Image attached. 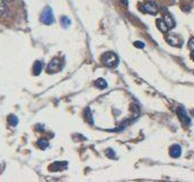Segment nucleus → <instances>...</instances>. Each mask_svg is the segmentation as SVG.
<instances>
[{"label": "nucleus", "instance_id": "f257e3e1", "mask_svg": "<svg viewBox=\"0 0 194 182\" xmlns=\"http://www.w3.org/2000/svg\"><path fill=\"white\" fill-rule=\"evenodd\" d=\"M102 62L105 64L106 66L114 67V66H116V65H118V62H119V59H118V56H116L115 54L106 53V54H104V55H103Z\"/></svg>", "mask_w": 194, "mask_h": 182}, {"label": "nucleus", "instance_id": "f03ea898", "mask_svg": "<svg viewBox=\"0 0 194 182\" xmlns=\"http://www.w3.org/2000/svg\"><path fill=\"white\" fill-rule=\"evenodd\" d=\"M40 21L43 22V24L46 25H50L54 23V15H53V11L50 7H46L43 11L41 15H40Z\"/></svg>", "mask_w": 194, "mask_h": 182}, {"label": "nucleus", "instance_id": "7ed1b4c3", "mask_svg": "<svg viewBox=\"0 0 194 182\" xmlns=\"http://www.w3.org/2000/svg\"><path fill=\"white\" fill-rule=\"evenodd\" d=\"M142 11H145V13H147V14L155 15L158 11H159V7H158V5L155 4L154 1H148V2L143 5Z\"/></svg>", "mask_w": 194, "mask_h": 182}, {"label": "nucleus", "instance_id": "20e7f679", "mask_svg": "<svg viewBox=\"0 0 194 182\" xmlns=\"http://www.w3.org/2000/svg\"><path fill=\"white\" fill-rule=\"evenodd\" d=\"M60 70H61V60H60V58L54 57L53 59L49 62L48 66H47V72H48V73H55V72H58Z\"/></svg>", "mask_w": 194, "mask_h": 182}, {"label": "nucleus", "instance_id": "39448f33", "mask_svg": "<svg viewBox=\"0 0 194 182\" xmlns=\"http://www.w3.org/2000/svg\"><path fill=\"white\" fill-rule=\"evenodd\" d=\"M167 42L173 47H178V46H182V43H183L182 39L176 37V35H168L167 37Z\"/></svg>", "mask_w": 194, "mask_h": 182}, {"label": "nucleus", "instance_id": "423d86ee", "mask_svg": "<svg viewBox=\"0 0 194 182\" xmlns=\"http://www.w3.org/2000/svg\"><path fill=\"white\" fill-rule=\"evenodd\" d=\"M169 155L174 158H178L182 155V148L179 145H173L169 149Z\"/></svg>", "mask_w": 194, "mask_h": 182}, {"label": "nucleus", "instance_id": "0eeeda50", "mask_svg": "<svg viewBox=\"0 0 194 182\" xmlns=\"http://www.w3.org/2000/svg\"><path fill=\"white\" fill-rule=\"evenodd\" d=\"M177 114H178V116L180 117V119H182V121H183L185 124H190V123H191L190 117L187 116L186 110H185L183 107H179V108H178V110H177Z\"/></svg>", "mask_w": 194, "mask_h": 182}, {"label": "nucleus", "instance_id": "6e6552de", "mask_svg": "<svg viewBox=\"0 0 194 182\" xmlns=\"http://www.w3.org/2000/svg\"><path fill=\"white\" fill-rule=\"evenodd\" d=\"M163 21L166 22V24L168 25V28H173L174 26H175V21H174V18L171 17V15H170L169 13H165Z\"/></svg>", "mask_w": 194, "mask_h": 182}, {"label": "nucleus", "instance_id": "1a4fd4ad", "mask_svg": "<svg viewBox=\"0 0 194 182\" xmlns=\"http://www.w3.org/2000/svg\"><path fill=\"white\" fill-rule=\"evenodd\" d=\"M156 26H158V28H159L161 32H163V33L168 32V30H169L168 25L166 24V22L163 21V20H161V18L156 20Z\"/></svg>", "mask_w": 194, "mask_h": 182}, {"label": "nucleus", "instance_id": "9d476101", "mask_svg": "<svg viewBox=\"0 0 194 182\" xmlns=\"http://www.w3.org/2000/svg\"><path fill=\"white\" fill-rule=\"evenodd\" d=\"M43 71V63L41 62H35L34 65H33V74L34 75H39Z\"/></svg>", "mask_w": 194, "mask_h": 182}, {"label": "nucleus", "instance_id": "9b49d317", "mask_svg": "<svg viewBox=\"0 0 194 182\" xmlns=\"http://www.w3.org/2000/svg\"><path fill=\"white\" fill-rule=\"evenodd\" d=\"M95 85L98 89H105L106 87H107V83H106V81L104 80V79H97V80L95 81Z\"/></svg>", "mask_w": 194, "mask_h": 182}, {"label": "nucleus", "instance_id": "f8f14e48", "mask_svg": "<svg viewBox=\"0 0 194 182\" xmlns=\"http://www.w3.org/2000/svg\"><path fill=\"white\" fill-rule=\"evenodd\" d=\"M61 25H62L64 28H67L71 25L70 18L66 17V16H62V17H61Z\"/></svg>", "mask_w": 194, "mask_h": 182}, {"label": "nucleus", "instance_id": "ddd939ff", "mask_svg": "<svg viewBox=\"0 0 194 182\" xmlns=\"http://www.w3.org/2000/svg\"><path fill=\"white\" fill-rule=\"evenodd\" d=\"M37 145H38V147L39 148H41V149H46L47 147H48V141L46 140V139H39L38 142H37Z\"/></svg>", "mask_w": 194, "mask_h": 182}, {"label": "nucleus", "instance_id": "4468645a", "mask_svg": "<svg viewBox=\"0 0 194 182\" xmlns=\"http://www.w3.org/2000/svg\"><path fill=\"white\" fill-rule=\"evenodd\" d=\"M8 123H9L11 126H16L17 125V123H18L17 117H16L15 115H9L8 116Z\"/></svg>", "mask_w": 194, "mask_h": 182}, {"label": "nucleus", "instance_id": "2eb2a0df", "mask_svg": "<svg viewBox=\"0 0 194 182\" xmlns=\"http://www.w3.org/2000/svg\"><path fill=\"white\" fill-rule=\"evenodd\" d=\"M6 13V4H5L4 0H0V16Z\"/></svg>", "mask_w": 194, "mask_h": 182}, {"label": "nucleus", "instance_id": "dca6fc26", "mask_svg": "<svg viewBox=\"0 0 194 182\" xmlns=\"http://www.w3.org/2000/svg\"><path fill=\"white\" fill-rule=\"evenodd\" d=\"M86 117H87V121H89V124H92V116L90 109H86Z\"/></svg>", "mask_w": 194, "mask_h": 182}, {"label": "nucleus", "instance_id": "f3484780", "mask_svg": "<svg viewBox=\"0 0 194 182\" xmlns=\"http://www.w3.org/2000/svg\"><path fill=\"white\" fill-rule=\"evenodd\" d=\"M105 155L109 156L110 158H115V153L112 150V149H106L105 150Z\"/></svg>", "mask_w": 194, "mask_h": 182}, {"label": "nucleus", "instance_id": "a211bd4d", "mask_svg": "<svg viewBox=\"0 0 194 182\" xmlns=\"http://www.w3.org/2000/svg\"><path fill=\"white\" fill-rule=\"evenodd\" d=\"M134 46L135 47H137V48H139V49H143V48L145 47V43L144 42H142V41H135Z\"/></svg>", "mask_w": 194, "mask_h": 182}, {"label": "nucleus", "instance_id": "6ab92c4d", "mask_svg": "<svg viewBox=\"0 0 194 182\" xmlns=\"http://www.w3.org/2000/svg\"><path fill=\"white\" fill-rule=\"evenodd\" d=\"M188 47H190L191 50H193L194 51V38H192L190 41H188Z\"/></svg>", "mask_w": 194, "mask_h": 182}, {"label": "nucleus", "instance_id": "aec40b11", "mask_svg": "<svg viewBox=\"0 0 194 182\" xmlns=\"http://www.w3.org/2000/svg\"><path fill=\"white\" fill-rule=\"evenodd\" d=\"M122 2H124V5H126V6H127L128 5V2H127V0H122Z\"/></svg>", "mask_w": 194, "mask_h": 182}, {"label": "nucleus", "instance_id": "412c9836", "mask_svg": "<svg viewBox=\"0 0 194 182\" xmlns=\"http://www.w3.org/2000/svg\"><path fill=\"white\" fill-rule=\"evenodd\" d=\"M192 59L194 60V51H193V53H192Z\"/></svg>", "mask_w": 194, "mask_h": 182}, {"label": "nucleus", "instance_id": "4be33fe9", "mask_svg": "<svg viewBox=\"0 0 194 182\" xmlns=\"http://www.w3.org/2000/svg\"><path fill=\"white\" fill-rule=\"evenodd\" d=\"M6 1H11V0H6Z\"/></svg>", "mask_w": 194, "mask_h": 182}]
</instances>
